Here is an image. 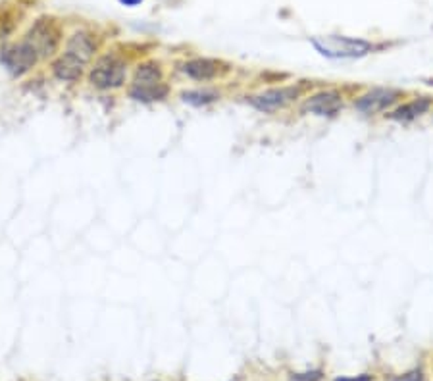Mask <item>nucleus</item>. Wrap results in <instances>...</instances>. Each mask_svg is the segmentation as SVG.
<instances>
[{
    "label": "nucleus",
    "mask_w": 433,
    "mask_h": 381,
    "mask_svg": "<svg viewBox=\"0 0 433 381\" xmlns=\"http://www.w3.org/2000/svg\"><path fill=\"white\" fill-rule=\"evenodd\" d=\"M27 41L37 49L39 56L49 58L58 51V43H60V33L58 27L54 26L52 19H37L35 26L27 33Z\"/></svg>",
    "instance_id": "423d86ee"
},
{
    "label": "nucleus",
    "mask_w": 433,
    "mask_h": 381,
    "mask_svg": "<svg viewBox=\"0 0 433 381\" xmlns=\"http://www.w3.org/2000/svg\"><path fill=\"white\" fill-rule=\"evenodd\" d=\"M94 51H96V45H94L93 37L85 31H77L68 39L64 54L71 58V60L79 62L81 66H87L93 60Z\"/></svg>",
    "instance_id": "9d476101"
},
{
    "label": "nucleus",
    "mask_w": 433,
    "mask_h": 381,
    "mask_svg": "<svg viewBox=\"0 0 433 381\" xmlns=\"http://www.w3.org/2000/svg\"><path fill=\"white\" fill-rule=\"evenodd\" d=\"M127 77V64L114 52L102 54L89 71V81L101 91L119 89Z\"/></svg>",
    "instance_id": "7ed1b4c3"
},
{
    "label": "nucleus",
    "mask_w": 433,
    "mask_h": 381,
    "mask_svg": "<svg viewBox=\"0 0 433 381\" xmlns=\"http://www.w3.org/2000/svg\"><path fill=\"white\" fill-rule=\"evenodd\" d=\"M310 43L322 56L332 60H357L374 51L372 43L364 39L345 37V35H327V37H312Z\"/></svg>",
    "instance_id": "f257e3e1"
},
{
    "label": "nucleus",
    "mask_w": 433,
    "mask_h": 381,
    "mask_svg": "<svg viewBox=\"0 0 433 381\" xmlns=\"http://www.w3.org/2000/svg\"><path fill=\"white\" fill-rule=\"evenodd\" d=\"M432 108V101L429 96H420V98H414V101L404 102L399 108H395L389 114V120L401 121V123H408V121L416 120Z\"/></svg>",
    "instance_id": "9b49d317"
},
{
    "label": "nucleus",
    "mask_w": 433,
    "mask_h": 381,
    "mask_svg": "<svg viewBox=\"0 0 433 381\" xmlns=\"http://www.w3.org/2000/svg\"><path fill=\"white\" fill-rule=\"evenodd\" d=\"M393 381H424V374H422V370H412V372H408V374L399 375V377Z\"/></svg>",
    "instance_id": "2eb2a0df"
},
{
    "label": "nucleus",
    "mask_w": 433,
    "mask_h": 381,
    "mask_svg": "<svg viewBox=\"0 0 433 381\" xmlns=\"http://www.w3.org/2000/svg\"><path fill=\"white\" fill-rule=\"evenodd\" d=\"M399 98V91L391 87H376L358 96L354 102V108L362 114H379L383 110H387L391 104H395Z\"/></svg>",
    "instance_id": "0eeeda50"
},
{
    "label": "nucleus",
    "mask_w": 433,
    "mask_h": 381,
    "mask_svg": "<svg viewBox=\"0 0 433 381\" xmlns=\"http://www.w3.org/2000/svg\"><path fill=\"white\" fill-rule=\"evenodd\" d=\"M302 93L301 85H289V87H276V89H268L260 93V95L249 96V102L260 112L272 114L276 110H282L287 106L289 102L299 98Z\"/></svg>",
    "instance_id": "39448f33"
},
{
    "label": "nucleus",
    "mask_w": 433,
    "mask_h": 381,
    "mask_svg": "<svg viewBox=\"0 0 433 381\" xmlns=\"http://www.w3.org/2000/svg\"><path fill=\"white\" fill-rule=\"evenodd\" d=\"M119 2H121V4H124V6H137V4H141V2H143V0H119Z\"/></svg>",
    "instance_id": "f3484780"
},
{
    "label": "nucleus",
    "mask_w": 433,
    "mask_h": 381,
    "mask_svg": "<svg viewBox=\"0 0 433 381\" xmlns=\"http://www.w3.org/2000/svg\"><path fill=\"white\" fill-rule=\"evenodd\" d=\"M183 102H187L191 106H206L212 104L220 98V93H216L212 89H193V91H183L181 93Z\"/></svg>",
    "instance_id": "ddd939ff"
},
{
    "label": "nucleus",
    "mask_w": 433,
    "mask_h": 381,
    "mask_svg": "<svg viewBox=\"0 0 433 381\" xmlns=\"http://www.w3.org/2000/svg\"><path fill=\"white\" fill-rule=\"evenodd\" d=\"M129 96L139 102L162 101L168 96V87L162 83V70L156 62L141 64L135 70Z\"/></svg>",
    "instance_id": "f03ea898"
},
{
    "label": "nucleus",
    "mask_w": 433,
    "mask_h": 381,
    "mask_svg": "<svg viewBox=\"0 0 433 381\" xmlns=\"http://www.w3.org/2000/svg\"><path fill=\"white\" fill-rule=\"evenodd\" d=\"M222 66L224 64L214 58H193L183 64V73L195 81H214L222 76Z\"/></svg>",
    "instance_id": "1a4fd4ad"
},
{
    "label": "nucleus",
    "mask_w": 433,
    "mask_h": 381,
    "mask_svg": "<svg viewBox=\"0 0 433 381\" xmlns=\"http://www.w3.org/2000/svg\"><path fill=\"white\" fill-rule=\"evenodd\" d=\"M39 58L41 56H39L37 49L27 39L4 46L0 52V62L4 64V68L14 77H21L24 73H27L39 62Z\"/></svg>",
    "instance_id": "20e7f679"
},
{
    "label": "nucleus",
    "mask_w": 433,
    "mask_h": 381,
    "mask_svg": "<svg viewBox=\"0 0 433 381\" xmlns=\"http://www.w3.org/2000/svg\"><path fill=\"white\" fill-rule=\"evenodd\" d=\"M83 68L79 62L71 60L69 56L62 54L52 62V73L60 79V81H77L83 76Z\"/></svg>",
    "instance_id": "f8f14e48"
},
{
    "label": "nucleus",
    "mask_w": 433,
    "mask_h": 381,
    "mask_svg": "<svg viewBox=\"0 0 433 381\" xmlns=\"http://www.w3.org/2000/svg\"><path fill=\"white\" fill-rule=\"evenodd\" d=\"M333 381H372V375L362 374V375H357V377H335Z\"/></svg>",
    "instance_id": "dca6fc26"
},
{
    "label": "nucleus",
    "mask_w": 433,
    "mask_h": 381,
    "mask_svg": "<svg viewBox=\"0 0 433 381\" xmlns=\"http://www.w3.org/2000/svg\"><path fill=\"white\" fill-rule=\"evenodd\" d=\"M324 380V372L322 370H312V372H304V374H293L289 381H322Z\"/></svg>",
    "instance_id": "4468645a"
},
{
    "label": "nucleus",
    "mask_w": 433,
    "mask_h": 381,
    "mask_svg": "<svg viewBox=\"0 0 433 381\" xmlns=\"http://www.w3.org/2000/svg\"><path fill=\"white\" fill-rule=\"evenodd\" d=\"M343 108V96L337 91H320L310 98L304 101L302 104V112L304 114L322 116V118H333L339 114V110Z\"/></svg>",
    "instance_id": "6e6552de"
}]
</instances>
